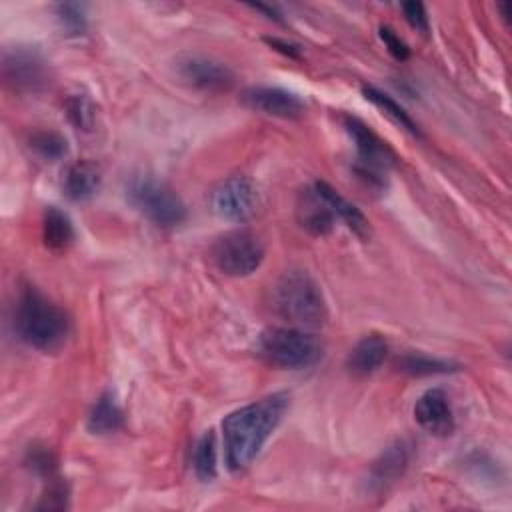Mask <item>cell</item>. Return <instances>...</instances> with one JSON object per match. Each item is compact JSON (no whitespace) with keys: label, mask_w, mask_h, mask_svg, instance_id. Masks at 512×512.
Here are the masks:
<instances>
[{"label":"cell","mask_w":512,"mask_h":512,"mask_svg":"<svg viewBox=\"0 0 512 512\" xmlns=\"http://www.w3.org/2000/svg\"><path fill=\"white\" fill-rule=\"evenodd\" d=\"M288 404L290 398L286 392H274L224 418V450L230 470H244L252 464L268 436L280 424Z\"/></svg>","instance_id":"1"},{"label":"cell","mask_w":512,"mask_h":512,"mask_svg":"<svg viewBox=\"0 0 512 512\" xmlns=\"http://www.w3.org/2000/svg\"><path fill=\"white\" fill-rule=\"evenodd\" d=\"M14 330L28 346L42 352H56L70 338L72 320L64 308L28 286L16 300Z\"/></svg>","instance_id":"2"},{"label":"cell","mask_w":512,"mask_h":512,"mask_svg":"<svg viewBox=\"0 0 512 512\" xmlns=\"http://www.w3.org/2000/svg\"><path fill=\"white\" fill-rule=\"evenodd\" d=\"M268 306L282 320L314 328L326 320V300L320 286L304 270H286L268 288Z\"/></svg>","instance_id":"3"},{"label":"cell","mask_w":512,"mask_h":512,"mask_svg":"<svg viewBox=\"0 0 512 512\" xmlns=\"http://www.w3.org/2000/svg\"><path fill=\"white\" fill-rule=\"evenodd\" d=\"M258 352L272 366L300 370L320 360L322 344L300 328H270L260 334Z\"/></svg>","instance_id":"4"},{"label":"cell","mask_w":512,"mask_h":512,"mask_svg":"<svg viewBox=\"0 0 512 512\" xmlns=\"http://www.w3.org/2000/svg\"><path fill=\"white\" fill-rule=\"evenodd\" d=\"M128 200L156 226L174 228L184 222L186 206L182 198L162 180L148 174L132 176L126 184Z\"/></svg>","instance_id":"5"},{"label":"cell","mask_w":512,"mask_h":512,"mask_svg":"<svg viewBox=\"0 0 512 512\" xmlns=\"http://www.w3.org/2000/svg\"><path fill=\"white\" fill-rule=\"evenodd\" d=\"M344 130L356 146V170L372 186H384V174L394 166L396 156L390 146L380 140L360 118L342 116Z\"/></svg>","instance_id":"6"},{"label":"cell","mask_w":512,"mask_h":512,"mask_svg":"<svg viewBox=\"0 0 512 512\" xmlns=\"http://www.w3.org/2000/svg\"><path fill=\"white\" fill-rule=\"evenodd\" d=\"M210 260L226 276H248L262 264L264 246L250 230H232L216 238Z\"/></svg>","instance_id":"7"},{"label":"cell","mask_w":512,"mask_h":512,"mask_svg":"<svg viewBox=\"0 0 512 512\" xmlns=\"http://www.w3.org/2000/svg\"><path fill=\"white\" fill-rule=\"evenodd\" d=\"M210 206L224 220L246 222L256 212L258 194L246 176H228L212 188Z\"/></svg>","instance_id":"8"},{"label":"cell","mask_w":512,"mask_h":512,"mask_svg":"<svg viewBox=\"0 0 512 512\" xmlns=\"http://www.w3.org/2000/svg\"><path fill=\"white\" fill-rule=\"evenodd\" d=\"M2 76L14 92H36L48 80V68L38 50L14 46L2 54Z\"/></svg>","instance_id":"9"},{"label":"cell","mask_w":512,"mask_h":512,"mask_svg":"<svg viewBox=\"0 0 512 512\" xmlns=\"http://www.w3.org/2000/svg\"><path fill=\"white\" fill-rule=\"evenodd\" d=\"M176 72L186 84L202 92H222L234 84V74L226 64L200 54L180 56Z\"/></svg>","instance_id":"10"},{"label":"cell","mask_w":512,"mask_h":512,"mask_svg":"<svg viewBox=\"0 0 512 512\" xmlns=\"http://www.w3.org/2000/svg\"><path fill=\"white\" fill-rule=\"evenodd\" d=\"M240 100L250 110L284 120H296L306 110V104L300 96L278 86H250L242 92Z\"/></svg>","instance_id":"11"},{"label":"cell","mask_w":512,"mask_h":512,"mask_svg":"<svg viewBox=\"0 0 512 512\" xmlns=\"http://www.w3.org/2000/svg\"><path fill=\"white\" fill-rule=\"evenodd\" d=\"M296 218H298V224L314 236H326L334 228L336 216L320 188V182L306 186L298 194Z\"/></svg>","instance_id":"12"},{"label":"cell","mask_w":512,"mask_h":512,"mask_svg":"<svg viewBox=\"0 0 512 512\" xmlns=\"http://www.w3.org/2000/svg\"><path fill=\"white\" fill-rule=\"evenodd\" d=\"M416 422L434 436H448L454 430V414L444 390L432 388L414 404Z\"/></svg>","instance_id":"13"},{"label":"cell","mask_w":512,"mask_h":512,"mask_svg":"<svg viewBox=\"0 0 512 512\" xmlns=\"http://www.w3.org/2000/svg\"><path fill=\"white\" fill-rule=\"evenodd\" d=\"M100 180V170L94 162L78 160L66 168L62 178V190L66 198L74 202H84L98 192Z\"/></svg>","instance_id":"14"},{"label":"cell","mask_w":512,"mask_h":512,"mask_svg":"<svg viewBox=\"0 0 512 512\" xmlns=\"http://www.w3.org/2000/svg\"><path fill=\"white\" fill-rule=\"evenodd\" d=\"M388 354V344L380 334H368L360 338L346 358V366L352 374L366 376L382 366Z\"/></svg>","instance_id":"15"},{"label":"cell","mask_w":512,"mask_h":512,"mask_svg":"<svg viewBox=\"0 0 512 512\" xmlns=\"http://www.w3.org/2000/svg\"><path fill=\"white\" fill-rule=\"evenodd\" d=\"M406 464H408V446L404 442H396L388 446L372 466L370 484L376 486L378 490L386 488L404 472Z\"/></svg>","instance_id":"16"},{"label":"cell","mask_w":512,"mask_h":512,"mask_svg":"<svg viewBox=\"0 0 512 512\" xmlns=\"http://www.w3.org/2000/svg\"><path fill=\"white\" fill-rule=\"evenodd\" d=\"M42 238L50 250H66L74 242V226L68 214L56 206L46 208L42 218Z\"/></svg>","instance_id":"17"},{"label":"cell","mask_w":512,"mask_h":512,"mask_svg":"<svg viewBox=\"0 0 512 512\" xmlns=\"http://www.w3.org/2000/svg\"><path fill=\"white\" fill-rule=\"evenodd\" d=\"M320 188H322L326 200L330 202L336 220L344 222L356 236L368 238L370 236V224H368L366 216L352 202H348L344 196H340L332 186H328L326 182H320Z\"/></svg>","instance_id":"18"},{"label":"cell","mask_w":512,"mask_h":512,"mask_svg":"<svg viewBox=\"0 0 512 512\" xmlns=\"http://www.w3.org/2000/svg\"><path fill=\"white\" fill-rule=\"evenodd\" d=\"M122 410L120 406L116 404L114 396L110 392H104L92 406L90 414H88V430L92 434H108V432H114L122 426Z\"/></svg>","instance_id":"19"},{"label":"cell","mask_w":512,"mask_h":512,"mask_svg":"<svg viewBox=\"0 0 512 512\" xmlns=\"http://www.w3.org/2000/svg\"><path fill=\"white\" fill-rule=\"evenodd\" d=\"M362 94H364V98L370 100L376 108H380L394 124H398L400 128H404L406 132H410V134H414V136H420V128H418V124L414 122V118H412L392 96H388L386 92H382V90H378V88H374V86H364V88H362Z\"/></svg>","instance_id":"20"},{"label":"cell","mask_w":512,"mask_h":512,"mask_svg":"<svg viewBox=\"0 0 512 512\" xmlns=\"http://www.w3.org/2000/svg\"><path fill=\"white\" fill-rule=\"evenodd\" d=\"M216 436L208 430L194 448V472L200 480L208 482L216 476Z\"/></svg>","instance_id":"21"},{"label":"cell","mask_w":512,"mask_h":512,"mask_svg":"<svg viewBox=\"0 0 512 512\" xmlns=\"http://www.w3.org/2000/svg\"><path fill=\"white\" fill-rule=\"evenodd\" d=\"M398 366L402 372L414 374V376H428V374H444L454 370V364L440 360V358H430L426 354H406L398 360Z\"/></svg>","instance_id":"22"},{"label":"cell","mask_w":512,"mask_h":512,"mask_svg":"<svg viewBox=\"0 0 512 512\" xmlns=\"http://www.w3.org/2000/svg\"><path fill=\"white\" fill-rule=\"evenodd\" d=\"M30 148L44 160H60L68 152L66 138L52 130H38L30 136Z\"/></svg>","instance_id":"23"},{"label":"cell","mask_w":512,"mask_h":512,"mask_svg":"<svg viewBox=\"0 0 512 512\" xmlns=\"http://www.w3.org/2000/svg\"><path fill=\"white\" fill-rule=\"evenodd\" d=\"M66 116L68 120L78 128V130H92L94 126V120H96V110H94V104L88 96L84 94H72L68 100H66Z\"/></svg>","instance_id":"24"},{"label":"cell","mask_w":512,"mask_h":512,"mask_svg":"<svg viewBox=\"0 0 512 512\" xmlns=\"http://www.w3.org/2000/svg\"><path fill=\"white\" fill-rule=\"evenodd\" d=\"M56 16L62 24V28L68 34H84L86 30V14L80 4L74 2H64L56 6Z\"/></svg>","instance_id":"25"},{"label":"cell","mask_w":512,"mask_h":512,"mask_svg":"<svg viewBox=\"0 0 512 512\" xmlns=\"http://www.w3.org/2000/svg\"><path fill=\"white\" fill-rule=\"evenodd\" d=\"M378 34H380V40L384 42V46L388 48V52H390L396 60H406V58L410 56L408 44H406L390 26H380Z\"/></svg>","instance_id":"26"},{"label":"cell","mask_w":512,"mask_h":512,"mask_svg":"<svg viewBox=\"0 0 512 512\" xmlns=\"http://www.w3.org/2000/svg\"><path fill=\"white\" fill-rule=\"evenodd\" d=\"M402 12H404V18L408 20V24L414 30H418L422 34L428 32L430 24H428V14H426V8H424L422 2H404Z\"/></svg>","instance_id":"27"},{"label":"cell","mask_w":512,"mask_h":512,"mask_svg":"<svg viewBox=\"0 0 512 512\" xmlns=\"http://www.w3.org/2000/svg\"><path fill=\"white\" fill-rule=\"evenodd\" d=\"M268 42H270V46H274L276 50H280V52H284V54H288V56H296V46L286 44V42H280V40H270V38H268Z\"/></svg>","instance_id":"28"}]
</instances>
